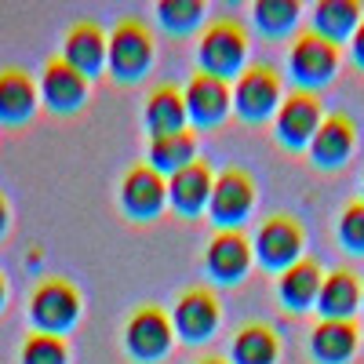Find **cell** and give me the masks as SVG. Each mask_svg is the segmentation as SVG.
I'll return each mask as SVG.
<instances>
[{
  "instance_id": "7c38bea8",
  "label": "cell",
  "mask_w": 364,
  "mask_h": 364,
  "mask_svg": "<svg viewBox=\"0 0 364 364\" xmlns=\"http://www.w3.org/2000/svg\"><path fill=\"white\" fill-rule=\"evenodd\" d=\"M182 99H186V113L197 120V124H215L223 120L233 106V91H230V80L223 77H211V73H193V80L186 84L182 91Z\"/></svg>"
},
{
  "instance_id": "1f68e13d",
  "label": "cell",
  "mask_w": 364,
  "mask_h": 364,
  "mask_svg": "<svg viewBox=\"0 0 364 364\" xmlns=\"http://www.w3.org/2000/svg\"><path fill=\"white\" fill-rule=\"evenodd\" d=\"M200 364H230V360H223V357H204Z\"/></svg>"
},
{
  "instance_id": "ba28073f",
  "label": "cell",
  "mask_w": 364,
  "mask_h": 364,
  "mask_svg": "<svg viewBox=\"0 0 364 364\" xmlns=\"http://www.w3.org/2000/svg\"><path fill=\"white\" fill-rule=\"evenodd\" d=\"M219 324V299L208 288H186L178 295L175 310H171V328L178 331L186 343L208 339Z\"/></svg>"
},
{
  "instance_id": "4dcf8cb0",
  "label": "cell",
  "mask_w": 364,
  "mask_h": 364,
  "mask_svg": "<svg viewBox=\"0 0 364 364\" xmlns=\"http://www.w3.org/2000/svg\"><path fill=\"white\" fill-rule=\"evenodd\" d=\"M4 230H8V200L0 197V233H4Z\"/></svg>"
},
{
  "instance_id": "9c48e42d",
  "label": "cell",
  "mask_w": 364,
  "mask_h": 364,
  "mask_svg": "<svg viewBox=\"0 0 364 364\" xmlns=\"http://www.w3.org/2000/svg\"><path fill=\"white\" fill-rule=\"evenodd\" d=\"M171 317L157 306H142L132 314L128 331H124V343L139 360H157L161 353L171 350Z\"/></svg>"
},
{
  "instance_id": "8992f818",
  "label": "cell",
  "mask_w": 364,
  "mask_h": 364,
  "mask_svg": "<svg viewBox=\"0 0 364 364\" xmlns=\"http://www.w3.org/2000/svg\"><path fill=\"white\" fill-rule=\"evenodd\" d=\"M321 120H324L321 95L310 91V87H295L277 106V139L284 146H291V149H302V146L314 142Z\"/></svg>"
},
{
  "instance_id": "e0dca14e",
  "label": "cell",
  "mask_w": 364,
  "mask_h": 364,
  "mask_svg": "<svg viewBox=\"0 0 364 364\" xmlns=\"http://www.w3.org/2000/svg\"><path fill=\"white\" fill-rule=\"evenodd\" d=\"M37 109V84L26 70L8 66L0 70V120L4 124H26Z\"/></svg>"
},
{
  "instance_id": "5b68a950",
  "label": "cell",
  "mask_w": 364,
  "mask_h": 364,
  "mask_svg": "<svg viewBox=\"0 0 364 364\" xmlns=\"http://www.w3.org/2000/svg\"><path fill=\"white\" fill-rule=\"evenodd\" d=\"M288 66H291V77L299 80V87L317 91L321 84L331 80V73L339 70V44H331L321 33L306 29V33L295 37V44L288 51Z\"/></svg>"
},
{
  "instance_id": "ffe728a7",
  "label": "cell",
  "mask_w": 364,
  "mask_h": 364,
  "mask_svg": "<svg viewBox=\"0 0 364 364\" xmlns=\"http://www.w3.org/2000/svg\"><path fill=\"white\" fill-rule=\"evenodd\" d=\"M186 99L175 84H161L154 87V95L146 102V128L154 132V139L175 135V132H186Z\"/></svg>"
},
{
  "instance_id": "2e32d148",
  "label": "cell",
  "mask_w": 364,
  "mask_h": 364,
  "mask_svg": "<svg viewBox=\"0 0 364 364\" xmlns=\"http://www.w3.org/2000/svg\"><path fill=\"white\" fill-rule=\"evenodd\" d=\"M211 186H215V175L204 161H190L186 168H178L171 178H168V197L178 211L186 215H197V211L208 204L211 197Z\"/></svg>"
},
{
  "instance_id": "ac0fdd59",
  "label": "cell",
  "mask_w": 364,
  "mask_h": 364,
  "mask_svg": "<svg viewBox=\"0 0 364 364\" xmlns=\"http://www.w3.org/2000/svg\"><path fill=\"white\" fill-rule=\"evenodd\" d=\"M63 58L80 77H95L102 70V63H106V37H102V29L95 22H77L66 33Z\"/></svg>"
},
{
  "instance_id": "f546056e",
  "label": "cell",
  "mask_w": 364,
  "mask_h": 364,
  "mask_svg": "<svg viewBox=\"0 0 364 364\" xmlns=\"http://www.w3.org/2000/svg\"><path fill=\"white\" fill-rule=\"evenodd\" d=\"M353 58L364 66V15H360V22H357V29H353Z\"/></svg>"
},
{
  "instance_id": "836d02e7",
  "label": "cell",
  "mask_w": 364,
  "mask_h": 364,
  "mask_svg": "<svg viewBox=\"0 0 364 364\" xmlns=\"http://www.w3.org/2000/svg\"><path fill=\"white\" fill-rule=\"evenodd\" d=\"M360 302H364V288H360Z\"/></svg>"
},
{
  "instance_id": "5bb4252c",
  "label": "cell",
  "mask_w": 364,
  "mask_h": 364,
  "mask_svg": "<svg viewBox=\"0 0 364 364\" xmlns=\"http://www.w3.org/2000/svg\"><path fill=\"white\" fill-rule=\"evenodd\" d=\"M208 269H211V277H219V281H237V277H245V269L252 262V245H248V237L240 233V230H219L215 237L208 240V255H204Z\"/></svg>"
},
{
  "instance_id": "3957f363",
  "label": "cell",
  "mask_w": 364,
  "mask_h": 364,
  "mask_svg": "<svg viewBox=\"0 0 364 364\" xmlns=\"http://www.w3.org/2000/svg\"><path fill=\"white\" fill-rule=\"evenodd\" d=\"M29 317H33L37 331H48V336H58L66 331L77 317H80V295L70 281L63 277H48L33 288L29 295Z\"/></svg>"
},
{
  "instance_id": "d4e9b609",
  "label": "cell",
  "mask_w": 364,
  "mask_h": 364,
  "mask_svg": "<svg viewBox=\"0 0 364 364\" xmlns=\"http://www.w3.org/2000/svg\"><path fill=\"white\" fill-rule=\"evenodd\" d=\"M277 331L269 324H245L233 339V360L237 364H273L277 360Z\"/></svg>"
},
{
  "instance_id": "277c9868",
  "label": "cell",
  "mask_w": 364,
  "mask_h": 364,
  "mask_svg": "<svg viewBox=\"0 0 364 364\" xmlns=\"http://www.w3.org/2000/svg\"><path fill=\"white\" fill-rule=\"evenodd\" d=\"M233 91V109L245 120H262L281 106V73L266 66V63H252L240 70Z\"/></svg>"
},
{
  "instance_id": "8fae6325",
  "label": "cell",
  "mask_w": 364,
  "mask_h": 364,
  "mask_svg": "<svg viewBox=\"0 0 364 364\" xmlns=\"http://www.w3.org/2000/svg\"><path fill=\"white\" fill-rule=\"evenodd\" d=\"M168 197V182L161 171H154L149 164H135L124 182H120V200H124V211L135 219H154L164 208Z\"/></svg>"
},
{
  "instance_id": "44dd1931",
  "label": "cell",
  "mask_w": 364,
  "mask_h": 364,
  "mask_svg": "<svg viewBox=\"0 0 364 364\" xmlns=\"http://www.w3.org/2000/svg\"><path fill=\"white\" fill-rule=\"evenodd\" d=\"M360 302V284L350 269H336L321 281V295H317V310L324 314V321H350V314Z\"/></svg>"
},
{
  "instance_id": "7402d4cb",
  "label": "cell",
  "mask_w": 364,
  "mask_h": 364,
  "mask_svg": "<svg viewBox=\"0 0 364 364\" xmlns=\"http://www.w3.org/2000/svg\"><path fill=\"white\" fill-rule=\"evenodd\" d=\"M314 357L324 364H343L357 350V324L353 321H321L314 328Z\"/></svg>"
},
{
  "instance_id": "484cf974",
  "label": "cell",
  "mask_w": 364,
  "mask_h": 364,
  "mask_svg": "<svg viewBox=\"0 0 364 364\" xmlns=\"http://www.w3.org/2000/svg\"><path fill=\"white\" fill-rule=\"evenodd\" d=\"M70 350L63 336H48V331H33L22 343V364H66Z\"/></svg>"
},
{
  "instance_id": "7a4b0ae2",
  "label": "cell",
  "mask_w": 364,
  "mask_h": 364,
  "mask_svg": "<svg viewBox=\"0 0 364 364\" xmlns=\"http://www.w3.org/2000/svg\"><path fill=\"white\" fill-rule=\"evenodd\" d=\"M106 58L117 80H139L154 58V37L139 18H120L106 41Z\"/></svg>"
},
{
  "instance_id": "603a6c76",
  "label": "cell",
  "mask_w": 364,
  "mask_h": 364,
  "mask_svg": "<svg viewBox=\"0 0 364 364\" xmlns=\"http://www.w3.org/2000/svg\"><path fill=\"white\" fill-rule=\"evenodd\" d=\"M357 22H360L357 0H321V4L314 8V33H321L331 44L353 37Z\"/></svg>"
},
{
  "instance_id": "9a60e30c",
  "label": "cell",
  "mask_w": 364,
  "mask_h": 364,
  "mask_svg": "<svg viewBox=\"0 0 364 364\" xmlns=\"http://www.w3.org/2000/svg\"><path fill=\"white\" fill-rule=\"evenodd\" d=\"M353 139H357L353 120L346 113H328L310 142V154L321 168H343L346 157L353 154Z\"/></svg>"
},
{
  "instance_id": "4316f807",
  "label": "cell",
  "mask_w": 364,
  "mask_h": 364,
  "mask_svg": "<svg viewBox=\"0 0 364 364\" xmlns=\"http://www.w3.org/2000/svg\"><path fill=\"white\" fill-rule=\"evenodd\" d=\"M252 11H255L259 29H266V33H284V29H291L295 18H299L295 0H259Z\"/></svg>"
},
{
  "instance_id": "d6a6232c",
  "label": "cell",
  "mask_w": 364,
  "mask_h": 364,
  "mask_svg": "<svg viewBox=\"0 0 364 364\" xmlns=\"http://www.w3.org/2000/svg\"><path fill=\"white\" fill-rule=\"evenodd\" d=\"M4 291H8V288H4V277H0V306H4Z\"/></svg>"
},
{
  "instance_id": "4fadbf2b",
  "label": "cell",
  "mask_w": 364,
  "mask_h": 364,
  "mask_svg": "<svg viewBox=\"0 0 364 364\" xmlns=\"http://www.w3.org/2000/svg\"><path fill=\"white\" fill-rule=\"evenodd\" d=\"M41 95L48 102V109L55 113H73L80 109V102L87 99V77H80L63 55L51 58L44 66V77H41Z\"/></svg>"
},
{
  "instance_id": "f1b7e54d",
  "label": "cell",
  "mask_w": 364,
  "mask_h": 364,
  "mask_svg": "<svg viewBox=\"0 0 364 364\" xmlns=\"http://www.w3.org/2000/svg\"><path fill=\"white\" fill-rule=\"evenodd\" d=\"M339 240H343L350 252L364 255V200L346 204L343 219H339Z\"/></svg>"
},
{
  "instance_id": "d6986e66",
  "label": "cell",
  "mask_w": 364,
  "mask_h": 364,
  "mask_svg": "<svg viewBox=\"0 0 364 364\" xmlns=\"http://www.w3.org/2000/svg\"><path fill=\"white\" fill-rule=\"evenodd\" d=\"M321 281H324V273H321L317 259L302 255L288 269H281L277 291H281V299L288 302L291 310H306V306H314L317 295H321Z\"/></svg>"
},
{
  "instance_id": "6da1fadb",
  "label": "cell",
  "mask_w": 364,
  "mask_h": 364,
  "mask_svg": "<svg viewBox=\"0 0 364 364\" xmlns=\"http://www.w3.org/2000/svg\"><path fill=\"white\" fill-rule=\"evenodd\" d=\"M200 55V70L211 77H223L230 80L233 73L245 70V58H248V37H245V26L237 18H215L197 44Z\"/></svg>"
},
{
  "instance_id": "cb8c5ba5",
  "label": "cell",
  "mask_w": 364,
  "mask_h": 364,
  "mask_svg": "<svg viewBox=\"0 0 364 364\" xmlns=\"http://www.w3.org/2000/svg\"><path fill=\"white\" fill-rule=\"evenodd\" d=\"M190 161H197V135L193 132H175V135H164V139L149 142V168L161 171V175L164 171L175 175Z\"/></svg>"
},
{
  "instance_id": "52a82bcc",
  "label": "cell",
  "mask_w": 364,
  "mask_h": 364,
  "mask_svg": "<svg viewBox=\"0 0 364 364\" xmlns=\"http://www.w3.org/2000/svg\"><path fill=\"white\" fill-rule=\"evenodd\" d=\"M252 204H255V182L240 168H226L208 197V211L219 223V230H237V223L252 211Z\"/></svg>"
},
{
  "instance_id": "83f0119b",
  "label": "cell",
  "mask_w": 364,
  "mask_h": 364,
  "mask_svg": "<svg viewBox=\"0 0 364 364\" xmlns=\"http://www.w3.org/2000/svg\"><path fill=\"white\" fill-rule=\"evenodd\" d=\"M157 11L168 29H193L204 15V4L200 0H161Z\"/></svg>"
},
{
  "instance_id": "30bf717a",
  "label": "cell",
  "mask_w": 364,
  "mask_h": 364,
  "mask_svg": "<svg viewBox=\"0 0 364 364\" xmlns=\"http://www.w3.org/2000/svg\"><path fill=\"white\" fill-rule=\"evenodd\" d=\"M255 252L266 266L288 269L295 259H302V226L291 215H273L262 223L255 237Z\"/></svg>"
}]
</instances>
